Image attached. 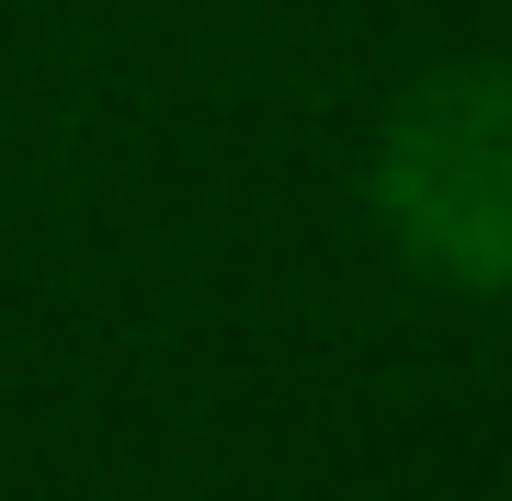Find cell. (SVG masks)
Wrapping results in <instances>:
<instances>
[{"mask_svg": "<svg viewBox=\"0 0 512 501\" xmlns=\"http://www.w3.org/2000/svg\"><path fill=\"white\" fill-rule=\"evenodd\" d=\"M376 194H387V228L433 274H456L467 297H490L501 285V80L456 69L433 92H410L399 126H387Z\"/></svg>", "mask_w": 512, "mask_h": 501, "instance_id": "cell-1", "label": "cell"}]
</instances>
